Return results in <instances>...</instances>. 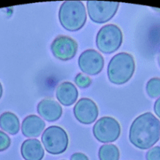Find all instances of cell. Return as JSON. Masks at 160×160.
<instances>
[{"instance_id": "cell-1", "label": "cell", "mask_w": 160, "mask_h": 160, "mask_svg": "<svg viewBox=\"0 0 160 160\" xmlns=\"http://www.w3.org/2000/svg\"><path fill=\"white\" fill-rule=\"evenodd\" d=\"M129 138L140 149L152 148L160 138V121L152 112L141 114L132 123Z\"/></svg>"}, {"instance_id": "cell-2", "label": "cell", "mask_w": 160, "mask_h": 160, "mask_svg": "<svg viewBox=\"0 0 160 160\" xmlns=\"http://www.w3.org/2000/svg\"><path fill=\"white\" fill-rule=\"evenodd\" d=\"M58 16L61 26L69 31H78L86 22V7L80 1L64 2Z\"/></svg>"}, {"instance_id": "cell-3", "label": "cell", "mask_w": 160, "mask_h": 160, "mask_svg": "<svg viewBox=\"0 0 160 160\" xmlns=\"http://www.w3.org/2000/svg\"><path fill=\"white\" fill-rule=\"evenodd\" d=\"M135 70L133 56L126 52H119L113 56L108 65V77L115 84H123L130 80Z\"/></svg>"}, {"instance_id": "cell-4", "label": "cell", "mask_w": 160, "mask_h": 160, "mask_svg": "<svg viewBox=\"0 0 160 160\" xmlns=\"http://www.w3.org/2000/svg\"><path fill=\"white\" fill-rule=\"evenodd\" d=\"M122 43V33L115 24L102 27L96 37L97 47L101 52L111 54L119 48Z\"/></svg>"}, {"instance_id": "cell-5", "label": "cell", "mask_w": 160, "mask_h": 160, "mask_svg": "<svg viewBox=\"0 0 160 160\" xmlns=\"http://www.w3.org/2000/svg\"><path fill=\"white\" fill-rule=\"evenodd\" d=\"M42 142L50 154L59 155L64 152L68 146V136L63 128L58 126L49 127L43 132Z\"/></svg>"}, {"instance_id": "cell-6", "label": "cell", "mask_w": 160, "mask_h": 160, "mask_svg": "<svg viewBox=\"0 0 160 160\" xmlns=\"http://www.w3.org/2000/svg\"><path fill=\"white\" fill-rule=\"evenodd\" d=\"M93 133L94 138L101 143L115 142L120 135V124L112 117H101L94 124Z\"/></svg>"}, {"instance_id": "cell-7", "label": "cell", "mask_w": 160, "mask_h": 160, "mask_svg": "<svg viewBox=\"0 0 160 160\" xmlns=\"http://www.w3.org/2000/svg\"><path fill=\"white\" fill-rule=\"evenodd\" d=\"M119 6V3L115 2L88 1V14L94 23H104L115 15Z\"/></svg>"}, {"instance_id": "cell-8", "label": "cell", "mask_w": 160, "mask_h": 160, "mask_svg": "<svg viewBox=\"0 0 160 160\" xmlns=\"http://www.w3.org/2000/svg\"><path fill=\"white\" fill-rule=\"evenodd\" d=\"M51 52L56 59L62 61L72 59L76 55L78 44L72 38L67 36H58L52 42Z\"/></svg>"}, {"instance_id": "cell-9", "label": "cell", "mask_w": 160, "mask_h": 160, "mask_svg": "<svg viewBox=\"0 0 160 160\" xmlns=\"http://www.w3.org/2000/svg\"><path fill=\"white\" fill-rule=\"evenodd\" d=\"M104 65V60L103 56L94 49L86 50L78 58V67L86 74H98L101 72Z\"/></svg>"}, {"instance_id": "cell-10", "label": "cell", "mask_w": 160, "mask_h": 160, "mask_svg": "<svg viewBox=\"0 0 160 160\" xmlns=\"http://www.w3.org/2000/svg\"><path fill=\"white\" fill-rule=\"evenodd\" d=\"M75 119L83 124H91L98 117V108L93 100L83 98L77 102L74 107Z\"/></svg>"}, {"instance_id": "cell-11", "label": "cell", "mask_w": 160, "mask_h": 160, "mask_svg": "<svg viewBox=\"0 0 160 160\" xmlns=\"http://www.w3.org/2000/svg\"><path fill=\"white\" fill-rule=\"evenodd\" d=\"M37 112L44 120L53 122L61 118L62 108L61 105L54 100L43 99L38 104Z\"/></svg>"}, {"instance_id": "cell-12", "label": "cell", "mask_w": 160, "mask_h": 160, "mask_svg": "<svg viewBox=\"0 0 160 160\" xmlns=\"http://www.w3.org/2000/svg\"><path fill=\"white\" fill-rule=\"evenodd\" d=\"M45 127V122L39 117L36 115L28 116L22 123V134L27 138H37L42 134Z\"/></svg>"}, {"instance_id": "cell-13", "label": "cell", "mask_w": 160, "mask_h": 160, "mask_svg": "<svg viewBox=\"0 0 160 160\" xmlns=\"http://www.w3.org/2000/svg\"><path fill=\"white\" fill-rule=\"evenodd\" d=\"M56 96L58 101L65 106L73 105L76 102L78 92L76 87L72 83L63 82L56 88Z\"/></svg>"}, {"instance_id": "cell-14", "label": "cell", "mask_w": 160, "mask_h": 160, "mask_svg": "<svg viewBox=\"0 0 160 160\" xmlns=\"http://www.w3.org/2000/svg\"><path fill=\"white\" fill-rule=\"evenodd\" d=\"M20 152L25 160H42L44 157V149L38 139H28L23 142Z\"/></svg>"}, {"instance_id": "cell-15", "label": "cell", "mask_w": 160, "mask_h": 160, "mask_svg": "<svg viewBox=\"0 0 160 160\" xmlns=\"http://www.w3.org/2000/svg\"><path fill=\"white\" fill-rule=\"evenodd\" d=\"M0 128L11 135H15L20 130V121L17 116L11 112H5L0 115Z\"/></svg>"}, {"instance_id": "cell-16", "label": "cell", "mask_w": 160, "mask_h": 160, "mask_svg": "<svg viewBox=\"0 0 160 160\" xmlns=\"http://www.w3.org/2000/svg\"><path fill=\"white\" fill-rule=\"evenodd\" d=\"M98 156L100 160H119V150L115 145L105 144L99 149Z\"/></svg>"}, {"instance_id": "cell-17", "label": "cell", "mask_w": 160, "mask_h": 160, "mask_svg": "<svg viewBox=\"0 0 160 160\" xmlns=\"http://www.w3.org/2000/svg\"><path fill=\"white\" fill-rule=\"evenodd\" d=\"M146 92L152 98L160 96V78H153L149 80L146 84Z\"/></svg>"}, {"instance_id": "cell-18", "label": "cell", "mask_w": 160, "mask_h": 160, "mask_svg": "<svg viewBox=\"0 0 160 160\" xmlns=\"http://www.w3.org/2000/svg\"><path fill=\"white\" fill-rule=\"evenodd\" d=\"M75 82L81 88H86L90 85L92 81L88 76L83 73H78L75 78Z\"/></svg>"}, {"instance_id": "cell-19", "label": "cell", "mask_w": 160, "mask_h": 160, "mask_svg": "<svg viewBox=\"0 0 160 160\" xmlns=\"http://www.w3.org/2000/svg\"><path fill=\"white\" fill-rule=\"evenodd\" d=\"M10 138L6 133L0 131V152H3L7 149L10 146Z\"/></svg>"}, {"instance_id": "cell-20", "label": "cell", "mask_w": 160, "mask_h": 160, "mask_svg": "<svg viewBox=\"0 0 160 160\" xmlns=\"http://www.w3.org/2000/svg\"><path fill=\"white\" fill-rule=\"evenodd\" d=\"M146 160H160V146L151 148L146 153Z\"/></svg>"}, {"instance_id": "cell-21", "label": "cell", "mask_w": 160, "mask_h": 160, "mask_svg": "<svg viewBox=\"0 0 160 160\" xmlns=\"http://www.w3.org/2000/svg\"><path fill=\"white\" fill-rule=\"evenodd\" d=\"M70 160H89L87 156L85 154L81 152H76L74 153L72 156H71Z\"/></svg>"}, {"instance_id": "cell-22", "label": "cell", "mask_w": 160, "mask_h": 160, "mask_svg": "<svg viewBox=\"0 0 160 160\" xmlns=\"http://www.w3.org/2000/svg\"><path fill=\"white\" fill-rule=\"evenodd\" d=\"M154 111L158 118H160V97L155 101V105H154Z\"/></svg>"}, {"instance_id": "cell-23", "label": "cell", "mask_w": 160, "mask_h": 160, "mask_svg": "<svg viewBox=\"0 0 160 160\" xmlns=\"http://www.w3.org/2000/svg\"><path fill=\"white\" fill-rule=\"evenodd\" d=\"M3 86H2V84L0 83V98H2V95H3Z\"/></svg>"}, {"instance_id": "cell-24", "label": "cell", "mask_w": 160, "mask_h": 160, "mask_svg": "<svg viewBox=\"0 0 160 160\" xmlns=\"http://www.w3.org/2000/svg\"><path fill=\"white\" fill-rule=\"evenodd\" d=\"M158 65H159V67H160V52H159V53H158Z\"/></svg>"}]
</instances>
